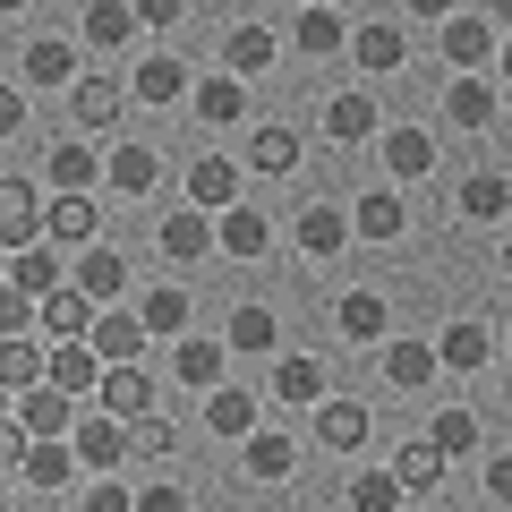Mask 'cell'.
I'll return each instance as SVG.
<instances>
[{
  "mask_svg": "<svg viewBox=\"0 0 512 512\" xmlns=\"http://www.w3.org/2000/svg\"><path fill=\"white\" fill-rule=\"evenodd\" d=\"M350 60H359L367 77H393L410 60V43H402V26L393 18H376V26H359V35H350Z\"/></svg>",
  "mask_w": 512,
  "mask_h": 512,
  "instance_id": "obj_17",
  "label": "cell"
},
{
  "mask_svg": "<svg viewBox=\"0 0 512 512\" xmlns=\"http://www.w3.org/2000/svg\"><path fill=\"white\" fill-rule=\"evenodd\" d=\"M205 427H214V436H248V427H256V393L214 384V393H205Z\"/></svg>",
  "mask_w": 512,
  "mask_h": 512,
  "instance_id": "obj_39",
  "label": "cell"
},
{
  "mask_svg": "<svg viewBox=\"0 0 512 512\" xmlns=\"http://www.w3.org/2000/svg\"><path fill=\"white\" fill-rule=\"evenodd\" d=\"M137 325L146 333H188V291L180 282H154V291L137 299Z\"/></svg>",
  "mask_w": 512,
  "mask_h": 512,
  "instance_id": "obj_41",
  "label": "cell"
},
{
  "mask_svg": "<svg viewBox=\"0 0 512 512\" xmlns=\"http://www.w3.org/2000/svg\"><path fill=\"white\" fill-rule=\"evenodd\" d=\"M325 137H333V146L376 137V94H333V103H325Z\"/></svg>",
  "mask_w": 512,
  "mask_h": 512,
  "instance_id": "obj_29",
  "label": "cell"
},
{
  "mask_svg": "<svg viewBox=\"0 0 512 512\" xmlns=\"http://www.w3.org/2000/svg\"><path fill=\"white\" fill-rule=\"evenodd\" d=\"M128 35H137V9H128V0H94L86 9V43L94 52H120Z\"/></svg>",
  "mask_w": 512,
  "mask_h": 512,
  "instance_id": "obj_42",
  "label": "cell"
},
{
  "mask_svg": "<svg viewBox=\"0 0 512 512\" xmlns=\"http://www.w3.org/2000/svg\"><path fill=\"white\" fill-rule=\"evenodd\" d=\"M26 384H43V342L35 333H9L0 342V393H26Z\"/></svg>",
  "mask_w": 512,
  "mask_h": 512,
  "instance_id": "obj_38",
  "label": "cell"
},
{
  "mask_svg": "<svg viewBox=\"0 0 512 512\" xmlns=\"http://www.w3.org/2000/svg\"><path fill=\"white\" fill-rule=\"evenodd\" d=\"M188 103H197V120H205V128H231L239 111H248V77L214 69V77H197V86H188Z\"/></svg>",
  "mask_w": 512,
  "mask_h": 512,
  "instance_id": "obj_16",
  "label": "cell"
},
{
  "mask_svg": "<svg viewBox=\"0 0 512 512\" xmlns=\"http://www.w3.org/2000/svg\"><path fill=\"white\" fill-rule=\"evenodd\" d=\"M0 512H9V478H0Z\"/></svg>",
  "mask_w": 512,
  "mask_h": 512,
  "instance_id": "obj_61",
  "label": "cell"
},
{
  "mask_svg": "<svg viewBox=\"0 0 512 512\" xmlns=\"http://www.w3.org/2000/svg\"><path fill=\"white\" fill-rule=\"evenodd\" d=\"M0 274H9V248H0Z\"/></svg>",
  "mask_w": 512,
  "mask_h": 512,
  "instance_id": "obj_62",
  "label": "cell"
},
{
  "mask_svg": "<svg viewBox=\"0 0 512 512\" xmlns=\"http://www.w3.org/2000/svg\"><path fill=\"white\" fill-rule=\"evenodd\" d=\"M69 282H77V291L94 299V308H120V291H128V256H120V248H103V239H94V248H77Z\"/></svg>",
  "mask_w": 512,
  "mask_h": 512,
  "instance_id": "obj_6",
  "label": "cell"
},
{
  "mask_svg": "<svg viewBox=\"0 0 512 512\" xmlns=\"http://www.w3.org/2000/svg\"><path fill=\"white\" fill-rule=\"evenodd\" d=\"M77 410H86V402H69L60 384H26V393H18V427H26V436H69Z\"/></svg>",
  "mask_w": 512,
  "mask_h": 512,
  "instance_id": "obj_11",
  "label": "cell"
},
{
  "mask_svg": "<svg viewBox=\"0 0 512 512\" xmlns=\"http://www.w3.org/2000/svg\"><path fill=\"white\" fill-rule=\"evenodd\" d=\"M384 376L402 384V393H419V384L444 376V359H436V342H393V350H384Z\"/></svg>",
  "mask_w": 512,
  "mask_h": 512,
  "instance_id": "obj_33",
  "label": "cell"
},
{
  "mask_svg": "<svg viewBox=\"0 0 512 512\" xmlns=\"http://www.w3.org/2000/svg\"><path fill=\"white\" fill-rule=\"evenodd\" d=\"M274 402H325V367L316 359H274Z\"/></svg>",
  "mask_w": 512,
  "mask_h": 512,
  "instance_id": "obj_44",
  "label": "cell"
},
{
  "mask_svg": "<svg viewBox=\"0 0 512 512\" xmlns=\"http://www.w3.org/2000/svg\"><path fill=\"white\" fill-rule=\"evenodd\" d=\"M453 9H461V0H410V18H427V26H444Z\"/></svg>",
  "mask_w": 512,
  "mask_h": 512,
  "instance_id": "obj_55",
  "label": "cell"
},
{
  "mask_svg": "<svg viewBox=\"0 0 512 512\" xmlns=\"http://www.w3.org/2000/svg\"><path fill=\"white\" fill-rule=\"evenodd\" d=\"M26 444H35V436H26V427H18V410H9V419H0V470H18V461H26Z\"/></svg>",
  "mask_w": 512,
  "mask_h": 512,
  "instance_id": "obj_51",
  "label": "cell"
},
{
  "mask_svg": "<svg viewBox=\"0 0 512 512\" xmlns=\"http://www.w3.org/2000/svg\"><path fill=\"white\" fill-rule=\"evenodd\" d=\"M43 239H52V248H94V239H103V205H94L86 188L52 197L43 205Z\"/></svg>",
  "mask_w": 512,
  "mask_h": 512,
  "instance_id": "obj_4",
  "label": "cell"
},
{
  "mask_svg": "<svg viewBox=\"0 0 512 512\" xmlns=\"http://www.w3.org/2000/svg\"><path fill=\"white\" fill-rule=\"evenodd\" d=\"M436 43H444V60H453V69H487V60L504 52V26H495L487 9H453Z\"/></svg>",
  "mask_w": 512,
  "mask_h": 512,
  "instance_id": "obj_1",
  "label": "cell"
},
{
  "mask_svg": "<svg viewBox=\"0 0 512 512\" xmlns=\"http://www.w3.org/2000/svg\"><path fill=\"white\" fill-rule=\"evenodd\" d=\"M384 171H393V180H427V171H436V137H427V128H393V137H384Z\"/></svg>",
  "mask_w": 512,
  "mask_h": 512,
  "instance_id": "obj_28",
  "label": "cell"
},
{
  "mask_svg": "<svg viewBox=\"0 0 512 512\" xmlns=\"http://www.w3.org/2000/svg\"><path fill=\"white\" fill-rule=\"evenodd\" d=\"M188 60L180 52H154V60H137V103H188Z\"/></svg>",
  "mask_w": 512,
  "mask_h": 512,
  "instance_id": "obj_23",
  "label": "cell"
},
{
  "mask_svg": "<svg viewBox=\"0 0 512 512\" xmlns=\"http://www.w3.org/2000/svg\"><path fill=\"white\" fill-rule=\"evenodd\" d=\"M291 52H308V60H333V52H342V9H316V0H308V9L291 18Z\"/></svg>",
  "mask_w": 512,
  "mask_h": 512,
  "instance_id": "obj_26",
  "label": "cell"
},
{
  "mask_svg": "<svg viewBox=\"0 0 512 512\" xmlns=\"http://www.w3.org/2000/svg\"><path fill=\"white\" fill-rule=\"evenodd\" d=\"M18 77H26V86H43V94H52V86H77V52H69L60 35H35V43H26V60H18Z\"/></svg>",
  "mask_w": 512,
  "mask_h": 512,
  "instance_id": "obj_19",
  "label": "cell"
},
{
  "mask_svg": "<svg viewBox=\"0 0 512 512\" xmlns=\"http://www.w3.org/2000/svg\"><path fill=\"white\" fill-rule=\"evenodd\" d=\"M299 248H308V256H342V239H350V205H333V197H316L308 205V214H299Z\"/></svg>",
  "mask_w": 512,
  "mask_h": 512,
  "instance_id": "obj_22",
  "label": "cell"
},
{
  "mask_svg": "<svg viewBox=\"0 0 512 512\" xmlns=\"http://www.w3.org/2000/svg\"><path fill=\"white\" fill-rule=\"evenodd\" d=\"M222 359H231V342H180V350H171V367H180L188 393H214V384H222Z\"/></svg>",
  "mask_w": 512,
  "mask_h": 512,
  "instance_id": "obj_35",
  "label": "cell"
},
{
  "mask_svg": "<svg viewBox=\"0 0 512 512\" xmlns=\"http://www.w3.org/2000/svg\"><path fill=\"white\" fill-rule=\"evenodd\" d=\"M316 9H333V0H316Z\"/></svg>",
  "mask_w": 512,
  "mask_h": 512,
  "instance_id": "obj_64",
  "label": "cell"
},
{
  "mask_svg": "<svg viewBox=\"0 0 512 512\" xmlns=\"http://www.w3.org/2000/svg\"><path fill=\"white\" fill-rule=\"evenodd\" d=\"M43 239V205H35V180H0V248L18 256Z\"/></svg>",
  "mask_w": 512,
  "mask_h": 512,
  "instance_id": "obj_10",
  "label": "cell"
},
{
  "mask_svg": "<svg viewBox=\"0 0 512 512\" xmlns=\"http://www.w3.org/2000/svg\"><path fill=\"white\" fill-rule=\"evenodd\" d=\"M69 453H77V470H120V461H128V427L111 419V410H77Z\"/></svg>",
  "mask_w": 512,
  "mask_h": 512,
  "instance_id": "obj_2",
  "label": "cell"
},
{
  "mask_svg": "<svg viewBox=\"0 0 512 512\" xmlns=\"http://www.w3.org/2000/svg\"><path fill=\"white\" fill-rule=\"evenodd\" d=\"M137 9V26H180L188 18V0H128Z\"/></svg>",
  "mask_w": 512,
  "mask_h": 512,
  "instance_id": "obj_52",
  "label": "cell"
},
{
  "mask_svg": "<svg viewBox=\"0 0 512 512\" xmlns=\"http://www.w3.org/2000/svg\"><path fill=\"white\" fill-rule=\"evenodd\" d=\"M495 111H504V103H495V86L478 69L444 86V120H453V128H495Z\"/></svg>",
  "mask_w": 512,
  "mask_h": 512,
  "instance_id": "obj_21",
  "label": "cell"
},
{
  "mask_svg": "<svg viewBox=\"0 0 512 512\" xmlns=\"http://www.w3.org/2000/svg\"><path fill=\"white\" fill-rule=\"evenodd\" d=\"M86 342H94V359H103V367H120V359H137L154 333L137 325V308H94V333H86Z\"/></svg>",
  "mask_w": 512,
  "mask_h": 512,
  "instance_id": "obj_12",
  "label": "cell"
},
{
  "mask_svg": "<svg viewBox=\"0 0 512 512\" xmlns=\"http://www.w3.org/2000/svg\"><path fill=\"white\" fill-rule=\"evenodd\" d=\"M350 512H402V478L393 470H359L350 478Z\"/></svg>",
  "mask_w": 512,
  "mask_h": 512,
  "instance_id": "obj_46",
  "label": "cell"
},
{
  "mask_svg": "<svg viewBox=\"0 0 512 512\" xmlns=\"http://www.w3.org/2000/svg\"><path fill=\"white\" fill-rule=\"evenodd\" d=\"M316 444L359 453V444H367V410H359V402H325V410H316Z\"/></svg>",
  "mask_w": 512,
  "mask_h": 512,
  "instance_id": "obj_40",
  "label": "cell"
},
{
  "mask_svg": "<svg viewBox=\"0 0 512 512\" xmlns=\"http://www.w3.org/2000/svg\"><path fill=\"white\" fill-rule=\"evenodd\" d=\"M26 128V86H0V137H18Z\"/></svg>",
  "mask_w": 512,
  "mask_h": 512,
  "instance_id": "obj_53",
  "label": "cell"
},
{
  "mask_svg": "<svg viewBox=\"0 0 512 512\" xmlns=\"http://www.w3.org/2000/svg\"><path fill=\"white\" fill-rule=\"evenodd\" d=\"M342 342H384V325H393V308H384L376 291H342Z\"/></svg>",
  "mask_w": 512,
  "mask_h": 512,
  "instance_id": "obj_36",
  "label": "cell"
},
{
  "mask_svg": "<svg viewBox=\"0 0 512 512\" xmlns=\"http://www.w3.org/2000/svg\"><path fill=\"white\" fill-rule=\"evenodd\" d=\"M222 342H231V350H265V359H274L282 325H274V308H265V299H248V308H231V325H222Z\"/></svg>",
  "mask_w": 512,
  "mask_h": 512,
  "instance_id": "obj_32",
  "label": "cell"
},
{
  "mask_svg": "<svg viewBox=\"0 0 512 512\" xmlns=\"http://www.w3.org/2000/svg\"><path fill=\"white\" fill-rule=\"evenodd\" d=\"M86 512H137V487H128V478H103V470H94V487H86Z\"/></svg>",
  "mask_w": 512,
  "mask_h": 512,
  "instance_id": "obj_48",
  "label": "cell"
},
{
  "mask_svg": "<svg viewBox=\"0 0 512 512\" xmlns=\"http://www.w3.org/2000/svg\"><path fill=\"white\" fill-rule=\"evenodd\" d=\"M504 402H512V376H504Z\"/></svg>",
  "mask_w": 512,
  "mask_h": 512,
  "instance_id": "obj_63",
  "label": "cell"
},
{
  "mask_svg": "<svg viewBox=\"0 0 512 512\" xmlns=\"http://www.w3.org/2000/svg\"><path fill=\"white\" fill-rule=\"evenodd\" d=\"M393 478H402V495H427V487H436V478H444V453H436V444H402V453H393Z\"/></svg>",
  "mask_w": 512,
  "mask_h": 512,
  "instance_id": "obj_43",
  "label": "cell"
},
{
  "mask_svg": "<svg viewBox=\"0 0 512 512\" xmlns=\"http://www.w3.org/2000/svg\"><path fill=\"white\" fill-rule=\"evenodd\" d=\"M427 444H436L444 461L478 453V410H436V427H427Z\"/></svg>",
  "mask_w": 512,
  "mask_h": 512,
  "instance_id": "obj_45",
  "label": "cell"
},
{
  "mask_svg": "<svg viewBox=\"0 0 512 512\" xmlns=\"http://www.w3.org/2000/svg\"><path fill=\"white\" fill-rule=\"evenodd\" d=\"M120 427H128V461H163L171 444H180L171 419H154V410H146V419H120Z\"/></svg>",
  "mask_w": 512,
  "mask_h": 512,
  "instance_id": "obj_47",
  "label": "cell"
},
{
  "mask_svg": "<svg viewBox=\"0 0 512 512\" xmlns=\"http://www.w3.org/2000/svg\"><path fill=\"white\" fill-rule=\"evenodd\" d=\"M9 410H18V393H0V419H9Z\"/></svg>",
  "mask_w": 512,
  "mask_h": 512,
  "instance_id": "obj_60",
  "label": "cell"
},
{
  "mask_svg": "<svg viewBox=\"0 0 512 512\" xmlns=\"http://www.w3.org/2000/svg\"><path fill=\"white\" fill-rule=\"evenodd\" d=\"M453 205H461V222H504L512 214V180H504V171H470Z\"/></svg>",
  "mask_w": 512,
  "mask_h": 512,
  "instance_id": "obj_25",
  "label": "cell"
},
{
  "mask_svg": "<svg viewBox=\"0 0 512 512\" xmlns=\"http://www.w3.org/2000/svg\"><path fill=\"white\" fill-rule=\"evenodd\" d=\"M487 495H495V504H512V453L487 461Z\"/></svg>",
  "mask_w": 512,
  "mask_h": 512,
  "instance_id": "obj_54",
  "label": "cell"
},
{
  "mask_svg": "<svg viewBox=\"0 0 512 512\" xmlns=\"http://www.w3.org/2000/svg\"><path fill=\"white\" fill-rule=\"evenodd\" d=\"M436 359L461 367V376H478V367H487V325H478V316H453V325L436 333Z\"/></svg>",
  "mask_w": 512,
  "mask_h": 512,
  "instance_id": "obj_27",
  "label": "cell"
},
{
  "mask_svg": "<svg viewBox=\"0 0 512 512\" xmlns=\"http://www.w3.org/2000/svg\"><path fill=\"white\" fill-rule=\"evenodd\" d=\"M239 470H248V487H282V478L299 470V444L282 436V427H248V436H239Z\"/></svg>",
  "mask_w": 512,
  "mask_h": 512,
  "instance_id": "obj_3",
  "label": "cell"
},
{
  "mask_svg": "<svg viewBox=\"0 0 512 512\" xmlns=\"http://www.w3.org/2000/svg\"><path fill=\"white\" fill-rule=\"evenodd\" d=\"M495 69H504V86H512V43H504V52H495Z\"/></svg>",
  "mask_w": 512,
  "mask_h": 512,
  "instance_id": "obj_57",
  "label": "cell"
},
{
  "mask_svg": "<svg viewBox=\"0 0 512 512\" xmlns=\"http://www.w3.org/2000/svg\"><path fill=\"white\" fill-rule=\"evenodd\" d=\"M222 69L231 77H265L274 69V26H239V35L222 43Z\"/></svg>",
  "mask_w": 512,
  "mask_h": 512,
  "instance_id": "obj_37",
  "label": "cell"
},
{
  "mask_svg": "<svg viewBox=\"0 0 512 512\" xmlns=\"http://www.w3.org/2000/svg\"><path fill=\"white\" fill-rule=\"evenodd\" d=\"M103 180H111V197H146V188L163 180V163H154V146H120L103 163Z\"/></svg>",
  "mask_w": 512,
  "mask_h": 512,
  "instance_id": "obj_31",
  "label": "cell"
},
{
  "mask_svg": "<svg viewBox=\"0 0 512 512\" xmlns=\"http://www.w3.org/2000/svg\"><path fill=\"white\" fill-rule=\"evenodd\" d=\"M495 265H504V282H512V239H504V256H495Z\"/></svg>",
  "mask_w": 512,
  "mask_h": 512,
  "instance_id": "obj_59",
  "label": "cell"
},
{
  "mask_svg": "<svg viewBox=\"0 0 512 512\" xmlns=\"http://www.w3.org/2000/svg\"><path fill=\"white\" fill-rule=\"evenodd\" d=\"M137 512H188V487H171V478H154V487H137Z\"/></svg>",
  "mask_w": 512,
  "mask_h": 512,
  "instance_id": "obj_50",
  "label": "cell"
},
{
  "mask_svg": "<svg viewBox=\"0 0 512 512\" xmlns=\"http://www.w3.org/2000/svg\"><path fill=\"white\" fill-rule=\"evenodd\" d=\"M487 18H495V26H512V0H487Z\"/></svg>",
  "mask_w": 512,
  "mask_h": 512,
  "instance_id": "obj_56",
  "label": "cell"
},
{
  "mask_svg": "<svg viewBox=\"0 0 512 512\" xmlns=\"http://www.w3.org/2000/svg\"><path fill=\"white\" fill-rule=\"evenodd\" d=\"M214 248L231 256V265H256V256L274 248V222L256 214V205H222L214 214Z\"/></svg>",
  "mask_w": 512,
  "mask_h": 512,
  "instance_id": "obj_7",
  "label": "cell"
},
{
  "mask_svg": "<svg viewBox=\"0 0 512 512\" xmlns=\"http://www.w3.org/2000/svg\"><path fill=\"white\" fill-rule=\"evenodd\" d=\"M69 470H77L69 436H35V444H26V461H18V478H35V487H69Z\"/></svg>",
  "mask_w": 512,
  "mask_h": 512,
  "instance_id": "obj_34",
  "label": "cell"
},
{
  "mask_svg": "<svg viewBox=\"0 0 512 512\" xmlns=\"http://www.w3.org/2000/svg\"><path fill=\"white\" fill-rule=\"evenodd\" d=\"M9 333H35V299L18 291V282H0V342Z\"/></svg>",
  "mask_w": 512,
  "mask_h": 512,
  "instance_id": "obj_49",
  "label": "cell"
},
{
  "mask_svg": "<svg viewBox=\"0 0 512 512\" xmlns=\"http://www.w3.org/2000/svg\"><path fill=\"white\" fill-rule=\"evenodd\" d=\"M94 410H111V419H146V410H154V376H146L137 359L103 367V384H94Z\"/></svg>",
  "mask_w": 512,
  "mask_h": 512,
  "instance_id": "obj_9",
  "label": "cell"
},
{
  "mask_svg": "<svg viewBox=\"0 0 512 512\" xmlns=\"http://www.w3.org/2000/svg\"><path fill=\"white\" fill-rule=\"evenodd\" d=\"M188 205H197V214L239 205V163L231 154H197V163H188Z\"/></svg>",
  "mask_w": 512,
  "mask_h": 512,
  "instance_id": "obj_13",
  "label": "cell"
},
{
  "mask_svg": "<svg viewBox=\"0 0 512 512\" xmlns=\"http://www.w3.org/2000/svg\"><path fill=\"white\" fill-rule=\"evenodd\" d=\"M69 111H77V128H111L128 111V86L120 77H77L69 86Z\"/></svg>",
  "mask_w": 512,
  "mask_h": 512,
  "instance_id": "obj_20",
  "label": "cell"
},
{
  "mask_svg": "<svg viewBox=\"0 0 512 512\" xmlns=\"http://www.w3.org/2000/svg\"><path fill=\"white\" fill-rule=\"evenodd\" d=\"M18 9H35V0H0V18H18Z\"/></svg>",
  "mask_w": 512,
  "mask_h": 512,
  "instance_id": "obj_58",
  "label": "cell"
},
{
  "mask_svg": "<svg viewBox=\"0 0 512 512\" xmlns=\"http://www.w3.org/2000/svg\"><path fill=\"white\" fill-rule=\"evenodd\" d=\"M154 248H163L171 265H197V256L214 248V214H197V205H180V214H163V231H154Z\"/></svg>",
  "mask_w": 512,
  "mask_h": 512,
  "instance_id": "obj_15",
  "label": "cell"
},
{
  "mask_svg": "<svg viewBox=\"0 0 512 512\" xmlns=\"http://www.w3.org/2000/svg\"><path fill=\"white\" fill-rule=\"evenodd\" d=\"M35 333H43V342H86V333H94V299L77 291V282L43 291L35 299Z\"/></svg>",
  "mask_w": 512,
  "mask_h": 512,
  "instance_id": "obj_5",
  "label": "cell"
},
{
  "mask_svg": "<svg viewBox=\"0 0 512 512\" xmlns=\"http://www.w3.org/2000/svg\"><path fill=\"white\" fill-rule=\"evenodd\" d=\"M402 197H393V188H359V197H350V231L359 239H376V248H393V239H402Z\"/></svg>",
  "mask_w": 512,
  "mask_h": 512,
  "instance_id": "obj_14",
  "label": "cell"
},
{
  "mask_svg": "<svg viewBox=\"0 0 512 512\" xmlns=\"http://www.w3.org/2000/svg\"><path fill=\"white\" fill-rule=\"evenodd\" d=\"M248 171H265V180H282V171H299V137H291L282 120H265V128L248 137Z\"/></svg>",
  "mask_w": 512,
  "mask_h": 512,
  "instance_id": "obj_30",
  "label": "cell"
},
{
  "mask_svg": "<svg viewBox=\"0 0 512 512\" xmlns=\"http://www.w3.org/2000/svg\"><path fill=\"white\" fill-rule=\"evenodd\" d=\"M0 282H18L26 299H43V291H60V282H69V265H60V248H52V239H35V248H18V256H9V274H0Z\"/></svg>",
  "mask_w": 512,
  "mask_h": 512,
  "instance_id": "obj_18",
  "label": "cell"
},
{
  "mask_svg": "<svg viewBox=\"0 0 512 512\" xmlns=\"http://www.w3.org/2000/svg\"><path fill=\"white\" fill-rule=\"evenodd\" d=\"M43 384H60L69 402H86L94 384H103V359H94V342H43Z\"/></svg>",
  "mask_w": 512,
  "mask_h": 512,
  "instance_id": "obj_8",
  "label": "cell"
},
{
  "mask_svg": "<svg viewBox=\"0 0 512 512\" xmlns=\"http://www.w3.org/2000/svg\"><path fill=\"white\" fill-rule=\"evenodd\" d=\"M43 180H52L60 197H69V188H94V180H103V163H94V146H86V137H60V146L43 154Z\"/></svg>",
  "mask_w": 512,
  "mask_h": 512,
  "instance_id": "obj_24",
  "label": "cell"
}]
</instances>
